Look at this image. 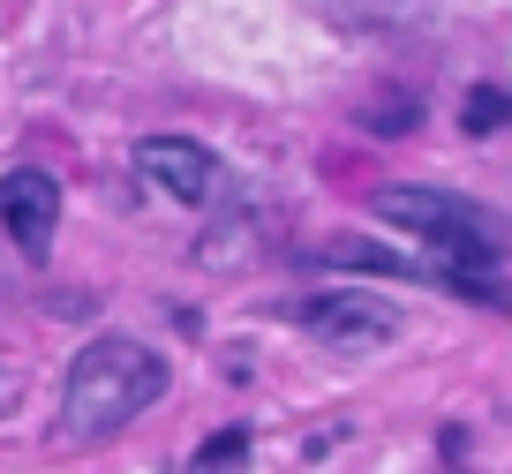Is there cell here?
Instances as JSON below:
<instances>
[{
  "mask_svg": "<svg viewBox=\"0 0 512 474\" xmlns=\"http://www.w3.org/2000/svg\"><path fill=\"white\" fill-rule=\"evenodd\" d=\"M166 384H174V369H166L159 347H144L136 332H98L91 347H76V362L61 377V422H53V437L61 444L121 437L136 414H151L166 399Z\"/></svg>",
  "mask_w": 512,
  "mask_h": 474,
  "instance_id": "obj_1",
  "label": "cell"
},
{
  "mask_svg": "<svg viewBox=\"0 0 512 474\" xmlns=\"http://www.w3.org/2000/svg\"><path fill=\"white\" fill-rule=\"evenodd\" d=\"M294 324L302 332H317L332 354H377L400 339V301H384V294H362V286H332V294H302L294 301Z\"/></svg>",
  "mask_w": 512,
  "mask_h": 474,
  "instance_id": "obj_2",
  "label": "cell"
},
{
  "mask_svg": "<svg viewBox=\"0 0 512 474\" xmlns=\"http://www.w3.org/2000/svg\"><path fill=\"white\" fill-rule=\"evenodd\" d=\"M136 174H144L159 196L196 204V211L219 204V189H226L219 151H211V143H196V136H144V143H136Z\"/></svg>",
  "mask_w": 512,
  "mask_h": 474,
  "instance_id": "obj_3",
  "label": "cell"
},
{
  "mask_svg": "<svg viewBox=\"0 0 512 474\" xmlns=\"http://www.w3.org/2000/svg\"><path fill=\"white\" fill-rule=\"evenodd\" d=\"M0 234H8V249L23 264H46L53 234H61V189H53V174H38V166H8L0 174Z\"/></svg>",
  "mask_w": 512,
  "mask_h": 474,
  "instance_id": "obj_4",
  "label": "cell"
},
{
  "mask_svg": "<svg viewBox=\"0 0 512 474\" xmlns=\"http://www.w3.org/2000/svg\"><path fill=\"white\" fill-rule=\"evenodd\" d=\"M317 264H332V271H369V279H437L430 256H400V249H384V241H369V234H332V241H317Z\"/></svg>",
  "mask_w": 512,
  "mask_h": 474,
  "instance_id": "obj_5",
  "label": "cell"
},
{
  "mask_svg": "<svg viewBox=\"0 0 512 474\" xmlns=\"http://www.w3.org/2000/svg\"><path fill=\"white\" fill-rule=\"evenodd\" d=\"M505 121H512V91L505 83H475V91L460 98V128L467 136H497Z\"/></svg>",
  "mask_w": 512,
  "mask_h": 474,
  "instance_id": "obj_6",
  "label": "cell"
},
{
  "mask_svg": "<svg viewBox=\"0 0 512 474\" xmlns=\"http://www.w3.org/2000/svg\"><path fill=\"white\" fill-rule=\"evenodd\" d=\"M241 459H249V429H241V422H226L219 437H204V444H196L189 474H234Z\"/></svg>",
  "mask_w": 512,
  "mask_h": 474,
  "instance_id": "obj_7",
  "label": "cell"
},
{
  "mask_svg": "<svg viewBox=\"0 0 512 474\" xmlns=\"http://www.w3.org/2000/svg\"><path fill=\"white\" fill-rule=\"evenodd\" d=\"M362 128H377V136H407V128H415V98H407V91H384V98H369Z\"/></svg>",
  "mask_w": 512,
  "mask_h": 474,
  "instance_id": "obj_8",
  "label": "cell"
},
{
  "mask_svg": "<svg viewBox=\"0 0 512 474\" xmlns=\"http://www.w3.org/2000/svg\"><path fill=\"white\" fill-rule=\"evenodd\" d=\"M0 392H8V377H0Z\"/></svg>",
  "mask_w": 512,
  "mask_h": 474,
  "instance_id": "obj_9",
  "label": "cell"
},
{
  "mask_svg": "<svg viewBox=\"0 0 512 474\" xmlns=\"http://www.w3.org/2000/svg\"><path fill=\"white\" fill-rule=\"evenodd\" d=\"M400 8H415V0H400Z\"/></svg>",
  "mask_w": 512,
  "mask_h": 474,
  "instance_id": "obj_10",
  "label": "cell"
}]
</instances>
